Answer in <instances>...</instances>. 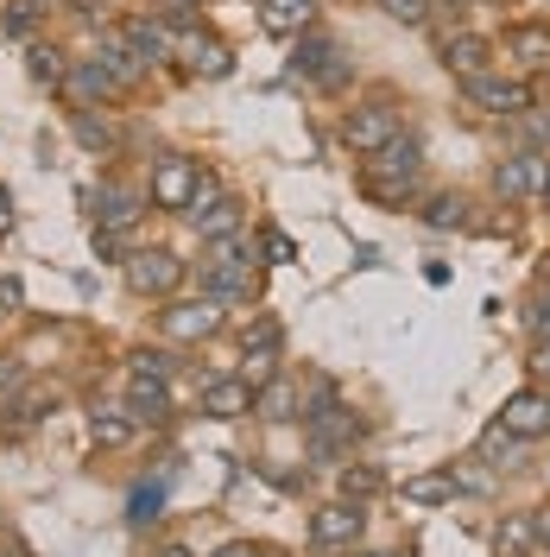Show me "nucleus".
Instances as JSON below:
<instances>
[{
    "label": "nucleus",
    "mask_w": 550,
    "mask_h": 557,
    "mask_svg": "<svg viewBox=\"0 0 550 557\" xmlns=\"http://www.w3.org/2000/svg\"><path fill=\"white\" fill-rule=\"evenodd\" d=\"M545 177H550V165L538 159V152H513V159H500V165H493V197H500V203L545 197Z\"/></svg>",
    "instance_id": "10"
},
{
    "label": "nucleus",
    "mask_w": 550,
    "mask_h": 557,
    "mask_svg": "<svg viewBox=\"0 0 550 557\" xmlns=\"http://www.w3.org/2000/svg\"><path fill=\"white\" fill-rule=\"evenodd\" d=\"M215 557H253V552H247V545H228V552H215Z\"/></svg>",
    "instance_id": "42"
},
{
    "label": "nucleus",
    "mask_w": 550,
    "mask_h": 557,
    "mask_svg": "<svg viewBox=\"0 0 550 557\" xmlns=\"http://www.w3.org/2000/svg\"><path fill=\"white\" fill-rule=\"evenodd\" d=\"M20 381H26V368H20L13 355H0V399H13V393H20Z\"/></svg>",
    "instance_id": "37"
},
{
    "label": "nucleus",
    "mask_w": 550,
    "mask_h": 557,
    "mask_svg": "<svg viewBox=\"0 0 550 557\" xmlns=\"http://www.w3.org/2000/svg\"><path fill=\"white\" fill-rule=\"evenodd\" d=\"M538 552V525L532 513H507V520L493 525V557H532Z\"/></svg>",
    "instance_id": "25"
},
{
    "label": "nucleus",
    "mask_w": 550,
    "mask_h": 557,
    "mask_svg": "<svg viewBox=\"0 0 550 557\" xmlns=\"http://www.w3.org/2000/svg\"><path fill=\"white\" fill-rule=\"evenodd\" d=\"M184 64L197 70V76H228V45L222 38H184Z\"/></svg>",
    "instance_id": "27"
},
{
    "label": "nucleus",
    "mask_w": 550,
    "mask_h": 557,
    "mask_svg": "<svg viewBox=\"0 0 550 557\" xmlns=\"http://www.w3.org/2000/svg\"><path fill=\"white\" fill-rule=\"evenodd\" d=\"M203 190H209L203 165H197V159H184V152H172V159H159V165H152V203H159V209H177V215H184Z\"/></svg>",
    "instance_id": "5"
},
{
    "label": "nucleus",
    "mask_w": 550,
    "mask_h": 557,
    "mask_svg": "<svg viewBox=\"0 0 550 557\" xmlns=\"http://www.w3.org/2000/svg\"><path fill=\"white\" fill-rule=\"evenodd\" d=\"M507 58L518 76H545L550 70V26H513L507 33Z\"/></svg>",
    "instance_id": "16"
},
{
    "label": "nucleus",
    "mask_w": 550,
    "mask_h": 557,
    "mask_svg": "<svg viewBox=\"0 0 550 557\" xmlns=\"http://www.w3.org/2000/svg\"><path fill=\"white\" fill-rule=\"evenodd\" d=\"M253 412L266 418V424H285V418L304 412V386L291 381V374H273V381L253 393Z\"/></svg>",
    "instance_id": "17"
},
{
    "label": "nucleus",
    "mask_w": 550,
    "mask_h": 557,
    "mask_svg": "<svg viewBox=\"0 0 550 557\" xmlns=\"http://www.w3.org/2000/svg\"><path fill=\"white\" fill-rule=\"evenodd\" d=\"M417 184H424V146H417V134H399L386 152H374V159L361 165V190H367L379 209H412Z\"/></svg>",
    "instance_id": "1"
},
{
    "label": "nucleus",
    "mask_w": 550,
    "mask_h": 557,
    "mask_svg": "<svg viewBox=\"0 0 550 557\" xmlns=\"http://www.w3.org/2000/svg\"><path fill=\"white\" fill-rule=\"evenodd\" d=\"M89 215H96V228H127L139 215V190H127V184H102L96 197H89Z\"/></svg>",
    "instance_id": "20"
},
{
    "label": "nucleus",
    "mask_w": 550,
    "mask_h": 557,
    "mask_svg": "<svg viewBox=\"0 0 550 557\" xmlns=\"http://www.w3.org/2000/svg\"><path fill=\"white\" fill-rule=\"evenodd\" d=\"M278 348H285V330H278L273 317H253L241 330V361H247V381L260 374V381H273L278 374Z\"/></svg>",
    "instance_id": "12"
},
{
    "label": "nucleus",
    "mask_w": 550,
    "mask_h": 557,
    "mask_svg": "<svg viewBox=\"0 0 550 557\" xmlns=\"http://www.w3.org/2000/svg\"><path fill=\"white\" fill-rule=\"evenodd\" d=\"M291 70H298V76H310L316 89H342V83H348V51L329 33H304V45H298Z\"/></svg>",
    "instance_id": "9"
},
{
    "label": "nucleus",
    "mask_w": 550,
    "mask_h": 557,
    "mask_svg": "<svg viewBox=\"0 0 550 557\" xmlns=\"http://www.w3.org/2000/svg\"><path fill=\"white\" fill-rule=\"evenodd\" d=\"M437 58H443L449 76H487V64H493V45H487L482 33H449L443 45H437Z\"/></svg>",
    "instance_id": "14"
},
{
    "label": "nucleus",
    "mask_w": 550,
    "mask_h": 557,
    "mask_svg": "<svg viewBox=\"0 0 550 557\" xmlns=\"http://www.w3.org/2000/svg\"><path fill=\"white\" fill-rule=\"evenodd\" d=\"M455 494H462V475H417V482H405L412 507H449Z\"/></svg>",
    "instance_id": "28"
},
{
    "label": "nucleus",
    "mask_w": 550,
    "mask_h": 557,
    "mask_svg": "<svg viewBox=\"0 0 550 557\" xmlns=\"http://www.w3.org/2000/svg\"><path fill=\"white\" fill-rule=\"evenodd\" d=\"M64 83H70V96H76V102H89V108H96V102H114V96H121V83H114V70H108L102 58H83V64L70 70Z\"/></svg>",
    "instance_id": "18"
},
{
    "label": "nucleus",
    "mask_w": 550,
    "mask_h": 557,
    "mask_svg": "<svg viewBox=\"0 0 550 557\" xmlns=\"http://www.w3.org/2000/svg\"><path fill=\"white\" fill-rule=\"evenodd\" d=\"M159 330L172 336V343H209L215 330H222V298H184V305H165L159 311Z\"/></svg>",
    "instance_id": "8"
},
{
    "label": "nucleus",
    "mask_w": 550,
    "mask_h": 557,
    "mask_svg": "<svg viewBox=\"0 0 550 557\" xmlns=\"http://www.w3.org/2000/svg\"><path fill=\"white\" fill-rule=\"evenodd\" d=\"M127 412H134L139 424H165V418H172V393H165V381L134 374V386H127Z\"/></svg>",
    "instance_id": "23"
},
{
    "label": "nucleus",
    "mask_w": 550,
    "mask_h": 557,
    "mask_svg": "<svg viewBox=\"0 0 550 557\" xmlns=\"http://www.w3.org/2000/svg\"><path fill=\"white\" fill-rule=\"evenodd\" d=\"M33 76H38V83H64V76H70L64 51H51V45H33Z\"/></svg>",
    "instance_id": "33"
},
{
    "label": "nucleus",
    "mask_w": 550,
    "mask_h": 557,
    "mask_svg": "<svg viewBox=\"0 0 550 557\" xmlns=\"http://www.w3.org/2000/svg\"><path fill=\"white\" fill-rule=\"evenodd\" d=\"M500 424H507L513 437H525V444L550 437V386H518L513 399L500 406Z\"/></svg>",
    "instance_id": "11"
},
{
    "label": "nucleus",
    "mask_w": 550,
    "mask_h": 557,
    "mask_svg": "<svg viewBox=\"0 0 550 557\" xmlns=\"http://www.w3.org/2000/svg\"><path fill=\"white\" fill-rule=\"evenodd\" d=\"M417 222L437 228V235H455V228H468V197H462V190H430V197L417 203Z\"/></svg>",
    "instance_id": "19"
},
{
    "label": "nucleus",
    "mask_w": 550,
    "mask_h": 557,
    "mask_svg": "<svg viewBox=\"0 0 550 557\" xmlns=\"http://www.w3.org/2000/svg\"><path fill=\"white\" fill-rule=\"evenodd\" d=\"M379 487H386V475H379V462H342V500H374Z\"/></svg>",
    "instance_id": "29"
},
{
    "label": "nucleus",
    "mask_w": 550,
    "mask_h": 557,
    "mask_svg": "<svg viewBox=\"0 0 550 557\" xmlns=\"http://www.w3.org/2000/svg\"><path fill=\"white\" fill-rule=\"evenodd\" d=\"M7 228H13V197L0 190V235H7Z\"/></svg>",
    "instance_id": "39"
},
{
    "label": "nucleus",
    "mask_w": 550,
    "mask_h": 557,
    "mask_svg": "<svg viewBox=\"0 0 550 557\" xmlns=\"http://www.w3.org/2000/svg\"><path fill=\"white\" fill-rule=\"evenodd\" d=\"M134 424H139L134 412H89V437H96L102 450H121V444L134 437Z\"/></svg>",
    "instance_id": "30"
},
{
    "label": "nucleus",
    "mask_w": 550,
    "mask_h": 557,
    "mask_svg": "<svg viewBox=\"0 0 550 557\" xmlns=\"http://www.w3.org/2000/svg\"><path fill=\"white\" fill-rule=\"evenodd\" d=\"M0 557H33V552H26L20 539H0Z\"/></svg>",
    "instance_id": "40"
},
{
    "label": "nucleus",
    "mask_w": 550,
    "mask_h": 557,
    "mask_svg": "<svg viewBox=\"0 0 550 557\" xmlns=\"http://www.w3.org/2000/svg\"><path fill=\"white\" fill-rule=\"evenodd\" d=\"M310 20H316V0H260V26L278 38L310 33Z\"/></svg>",
    "instance_id": "21"
},
{
    "label": "nucleus",
    "mask_w": 550,
    "mask_h": 557,
    "mask_svg": "<svg viewBox=\"0 0 550 557\" xmlns=\"http://www.w3.org/2000/svg\"><path fill=\"white\" fill-rule=\"evenodd\" d=\"M13 418H20V424H38V418H51V393H26V399H13Z\"/></svg>",
    "instance_id": "34"
},
{
    "label": "nucleus",
    "mask_w": 550,
    "mask_h": 557,
    "mask_svg": "<svg viewBox=\"0 0 550 557\" xmlns=\"http://www.w3.org/2000/svg\"><path fill=\"white\" fill-rule=\"evenodd\" d=\"M70 134L83 139L89 152H114V146H121V127H114L108 114H89V108H76V114H70Z\"/></svg>",
    "instance_id": "26"
},
{
    "label": "nucleus",
    "mask_w": 550,
    "mask_h": 557,
    "mask_svg": "<svg viewBox=\"0 0 550 557\" xmlns=\"http://www.w3.org/2000/svg\"><path fill=\"white\" fill-rule=\"evenodd\" d=\"M532 525H538V545H550V507H538V513H532Z\"/></svg>",
    "instance_id": "38"
},
{
    "label": "nucleus",
    "mask_w": 550,
    "mask_h": 557,
    "mask_svg": "<svg viewBox=\"0 0 550 557\" xmlns=\"http://www.w3.org/2000/svg\"><path fill=\"white\" fill-rule=\"evenodd\" d=\"M184 215H190V228H197L203 242H228V235H241V222H247V209L235 203V197H209V190L184 209Z\"/></svg>",
    "instance_id": "13"
},
{
    "label": "nucleus",
    "mask_w": 550,
    "mask_h": 557,
    "mask_svg": "<svg viewBox=\"0 0 550 557\" xmlns=\"http://www.w3.org/2000/svg\"><path fill=\"white\" fill-rule=\"evenodd\" d=\"M545 209H550V177H545Z\"/></svg>",
    "instance_id": "44"
},
{
    "label": "nucleus",
    "mask_w": 550,
    "mask_h": 557,
    "mask_svg": "<svg viewBox=\"0 0 550 557\" xmlns=\"http://www.w3.org/2000/svg\"><path fill=\"white\" fill-rule=\"evenodd\" d=\"M253 393L260 386L247 381V374H215V381H203V412L209 418H247L253 412Z\"/></svg>",
    "instance_id": "15"
},
{
    "label": "nucleus",
    "mask_w": 550,
    "mask_h": 557,
    "mask_svg": "<svg viewBox=\"0 0 550 557\" xmlns=\"http://www.w3.org/2000/svg\"><path fill=\"white\" fill-rule=\"evenodd\" d=\"M386 7V20H399V26H424L430 13H437V0H379Z\"/></svg>",
    "instance_id": "32"
},
{
    "label": "nucleus",
    "mask_w": 550,
    "mask_h": 557,
    "mask_svg": "<svg viewBox=\"0 0 550 557\" xmlns=\"http://www.w3.org/2000/svg\"><path fill=\"white\" fill-rule=\"evenodd\" d=\"M462 96L482 108V114H493V121H518L532 108V76H493L487 70V76H468L462 83Z\"/></svg>",
    "instance_id": "4"
},
{
    "label": "nucleus",
    "mask_w": 550,
    "mask_h": 557,
    "mask_svg": "<svg viewBox=\"0 0 550 557\" xmlns=\"http://www.w3.org/2000/svg\"><path fill=\"white\" fill-rule=\"evenodd\" d=\"M399 134H405V114H399V102H392V96L354 102V108L342 114V146H348V152H361V159L386 152Z\"/></svg>",
    "instance_id": "2"
},
{
    "label": "nucleus",
    "mask_w": 550,
    "mask_h": 557,
    "mask_svg": "<svg viewBox=\"0 0 550 557\" xmlns=\"http://www.w3.org/2000/svg\"><path fill=\"white\" fill-rule=\"evenodd\" d=\"M361 539H367V507L361 500H329V507L310 513V545H323V552H348Z\"/></svg>",
    "instance_id": "6"
},
{
    "label": "nucleus",
    "mask_w": 550,
    "mask_h": 557,
    "mask_svg": "<svg viewBox=\"0 0 550 557\" xmlns=\"http://www.w3.org/2000/svg\"><path fill=\"white\" fill-rule=\"evenodd\" d=\"M127 285L139 298H172L184 285V260L165 253V247H139V253H127Z\"/></svg>",
    "instance_id": "7"
},
{
    "label": "nucleus",
    "mask_w": 550,
    "mask_h": 557,
    "mask_svg": "<svg viewBox=\"0 0 550 557\" xmlns=\"http://www.w3.org/2000/svg\"><path fill=\"white\" fill-rule=\"evenodd\" d=\"M33 20H38V7H33V0H13V13H7V33H13V38H26V33H33Z\"/></svg>",
    "instance_id": "35"
},
{
    "label": "nucleus",
    "mask_w": 550,
    "mask_h": 557,
    "mask_svg": "<svg viewBox=\"0 0 550 557\" xmlns=\"http://www.w3.org/2000/svg\"><path fill=\"white\" fill-rule=\"evenodd\" d=\"M253 557H285V552H253Z\"/></svg>",
    "instance_id": "45"
},
{
    "label": "nucleus",
    "mask_w": 550,
    "mask_h": 557,
    "mask_svg": "<svg viewBox=\"0 0 550 557\" xmlns=\"http://www.w3.org/2000/svg\"><path fill=\"white\" fill-rule=\"evenodd\" d=\"M121 38L134 45L139 64H165V58H172V26H165V20H127Z\"/></svg>",
    "instance_id": "22"
},
{
    "label": "nucleus",
    "mask_w": 550,
    "mask_h": 557,
    "mask_svg": "<svg viewBox=\"0 0 550 557\" xmlns=\"http://www.w3.org/2000/svg\"><path fill=\"white\" fill-rule=\"evenodd\" d=\"M475 456H482V462H493V469H518V462H525V437H513V431L493 418V424L482 431V444H475Z\"/></svg>",
    "instance_id": "24"
},
{
    "label": "nucleus",
    "mask_w": 550,
    "mask_h": 557,
    "mask_svg": "<svg viewBox=\"0 0 550 557\" xmlns=\"http://www.w3.org/2000/svg\"><path fill=\"white\" fill-rule=\"evenodd\" d=\"M152 557H190V552H184V545H159Z\"/></svg>",
    "instance_id": "41"
},
{
    "label": "nucleus",
    "mask_w": 550,
    "mask_h": 557,
    "mask_svg": "<svg viewBox=\"0 0 550 557\" xmlns=\"http://www.w3.org/2000/svg\"><path fill=\"white\" fill-rule=\"evenodd\" d=\"M354 557H405V552H354Z\"/></svg>",
    "instance_id": "43"
},
{
    "label": "nucleus",
    "mask_w": 550,
    "mask_h": 557,
    "mask_svg": "<svg viewBox=\"0 0 550 557\" xmlns=\"http://www.w3.org/2000/svg\"><path fill=\"white\" fill-rule=\"evenodd\" d=\"M525 330H532V343H550V285L532 292V305H525Z\"/></svg>",
    "instance_id": "31"
},
{
    "label": "nucleus",
    "mask_w": 550,
    "mask_h": 557,
    "mask_svg": "<svg viewBox=\"0 0 550 557\" xmlns=\"http://www.w3.org/2000/svg\"><path fill=\"white\" fill-rule=\"evenodd\" d=\"M532 386H550V343H532V361H525Z\"/></svg>",
    "instance_id": "36"
},
{
    "label": "nucleus",
    "mask_w": 550,
    "mask_h": 557,
    "mask_svg": "<svg viewBox=\"0 0 550 557\" xmlns=\"http://www.w3.org/2000/svg\"><path fill=\"white\" fill-rule=\"evenodd\" d=\"M253 247L241 235H228V242H209V260H203V292L209 298H253Z\"/></svg>",
    "instance_id": "3"
}]
</instances>
